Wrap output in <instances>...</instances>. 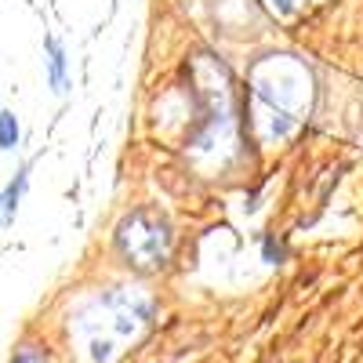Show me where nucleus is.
I'll return each mask as SVG.
<instances>
[{"label": "nucleus", "mask_w": 363, "mask_h": 363, "mask_svg": "<svg viewBox=\"0 0 363 363\" xmlns=\"http://www.w3.org/2000/svg\"><path fill=\"white\" fill-rule=\"evenodd\" d=\"M113 244L131 269L157 272V269L167 265V258L174 251V225L160 207L142 203V207L128 211V215L120 218V225L113 233Z\"/></svg>", "instance_id": "nucleus-1"}, {"label": "nucleus", "mask_w": 363, "mask_h": 363, "mask_svg": "<svg viewBox=\"0 0 363 363\" xmlns=\"http://www.w3.org/2000/svg\"><path fill=\"white\" fill-rule=\"evenodd\" d=\"M44 51H48V84L55 95H66L69 91V66H66V48L58 37H48L44 40Z\"/></svg>", "instance_id": "nucleus-2"}, {"label": "nucleus", "mask_w": 363, "mask_h": 363, "mask_svg": "<svg viewBox=\"0 0 363 363\" xmlns=\"http://www.w3.org/2000/svg\"><path fill=\"white\" fill-rule=\"evenodd\" d=\"M29 171H33V160H26V164H22V167L15 171V178L8 182V189L0 193V215H4V222H15L18 200H22L26 186H29Z\"/></svg>", "instance_id": "nucleus-3"}, {"label": "nucleus", "mask_w": 363, "mask_h": 363, "mask_svg": "<svg viewBox=\"0 0 363 363\" xmlns=\"http://www.w3.org/2000/svg\"><path fill=\"white\" fill-rule=\"evenodd\" d=\"M18 138H22V128H18V116L11 109H0V149L11 153L18 149Z\"/></svg>", "instance_id": "nucleus-4"}, {"label": "nucleus", "mask_w": 363, "mask_h": 363, "mask_svg": "<svg viewBox=\"0 0 363 363\" xmlns=\"http://www.w3.org/2000/svg\"><path fill=\"white\" fill-rule=\"evenodd\" d=\"M262 255H265V262H269V265H280V262L287 258L284 244H280V240L272 236V233H265V236H262Z\"/></svg>", "instance_id": "nucleus-5"}, {"label": "nucleus", "mask_w": 363, "mask_h": 363, "mask_svg": "<svg viewBox=\"0 0 363 363\" xmlns=\"http://www.w3.org/2000/svg\"><path fill=\"white\" fill-rule=\"evenodd\" d=\"M11 363H48V356H44V352H37V349H22Z\"/></svg>", "instance_id": "nucleus-6"}]
</instances>
